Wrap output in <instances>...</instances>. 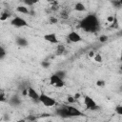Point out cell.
Listing matches in <instances>:
<instances>
[{
    "instance_id": "obj_1",
    "label": "cell",
    "mask_w": 122,
    "mask_h": 122,
    "mask_svg": "<svg viewBox=\"0 0 122 122\" xmlns=\"http://www.w3.org/2000/svg\"><path fill=\"white\" fill-rule=\"evenodd\" d=\"M80 28L87 32H95L99 30L100 25L95 14H89L80 22Z\"/></svg>"
},
{
    "instance_id": "obj_2",
    "label": "cell",
    "mask_w": 122,
    "mask_h": 122,
    "mask_svg": "<svg viewBox=\"0 0 122 122\" xmlns=\"http://www.w3.org/2000/svg\"><path fill=\"white\" fill-rule=\"evenodd\" d=\"M38 101L41 102V103H42L44 106H46V107H52V106H54L55 103H56L55 100H54L52 97L49 96L48 94H46V93H44V92H40V93H39Z\"/></svg>"
},
{
    "instance_id": "obj_3",
    "label": "cell",
    "mask_w": 122,
    "mask_h": 122,
    "mask_svg": "<svg viewBox=\"0 0 122 122\" xmlns=\"http://www.w3.org/2000/svg\"><path fill=\"white\" fill-rule=\"evenodd\" d=\"M84 104L86 106V109H88L90 111H95V110L98 109V106H97L96 102L92 97H90L89 95L84 96Z\"/></svg>"
},
{
    "instance_id": "obj_4",
    "label": "cell",
    "mask_w": 122,
    "mask_h": 122,
    "mask_svg": "<svg viewBox=\"0 0 122 122\" xmlns=\"http://www.w3.org/2000/svg\"><path fill=\"white\" fill-rule=\"evenodd\" d=\"M50 84L54 86V87H56V88H61V87H63L65 85L64 80L62 78L58 77L55 73L51 75V77H50Z\"/></svg>"
},
{
    "instance_id": "obj_5",
    "label": "cell",
    "mask_w": 122,
    "mask_h": 122,
    "mask_svg": "<svg viewBox=\"0 0 122 122\" xmlns=\"http://www.w3.org/2000/svg\"><path fill=\"white\" fill-rule=\"evenodd\" d=\"M10 24H11L12 26L16 27V28H21V27H28V26H29L28 22H27L25 19L21 18V17H14V18H13V19L10 21Z\"/></svg>"
},
{
    "instance_id": "obj_6",
    "label": "cell",
    "mask_w": 122,
    "mask_h": 122,
    "mask_svg": "<svg viewBox=\"0 0 122 122\" xmlns=\"http://www.w3.org/2000/svg\"><path fill=\"white\" fill-rule=\"evenodd\" d=\"M68 40L72 42V43H77V42H80L82 41V37L80 36V34L76 31H71L69 34H68Z\"/></svg>"
},
{
    "instance_id": "obj_7",
    "label": "cell",
    "mask_w": 122,
    "mask_h": 122,
    "mask_svg": "<svg viewBox=\"0 0 122 122\" xmlns=\"http://www.w3.org/2000/svg\"><path fill=\"white\" fill-rule=\"evenodd\" d=\"M69 113H70V117L71 116H81L83 115L82 112H80L78 109H76L75 107H72V106H66Z\"/></svg>"
},
{
    "instance_id": "obj_8",
    "label": "cell",
    "mask_w": 122,
    "mask_h": 122,
    "mask_svg": "<svg viewBox=\"0 0 122 122\" xmlns=\"http://www.w3.org/2000/svg\"><path fill=\"white\" fill-rule=\"evenodd\" d=\"M44 39L50 43H52V44H58L59 43V40H58L55 33H47L44 35Z\"/></svg>"
},
{
    "instance_id": "obj_9",
    "label": "cell",
    "mask_w": 122,
    "mask_h": 122,
    "mask_svg": "<svg viewBox=\"0 0 122 122\" xmlns=\"http://www.w3.org/2000/svg\"><path fill=\"white\" fill-rule=\"evenodd\" d=\"M56 114L59 115V116H61V117H63V118H68V117H70V113H69V112H68L66 106H63V107H61V108H58V109L56 110Z\"/></svg>"
},
{
    "instance_id": "obj_10",
    "label": "cell",
    "mask_w": 122,
    "mask_h": 122,
    "mask_svg": "<svg viewBox=\"0 0 122 122\" xmlns=\"http://www.w3.org/2000/svg\"><path fill=\"white\" fill-rule=\"evenodd\" d=\"M27 91H28V95L34 101H38V97H39V93L31 87H28L27 88Z\"/></svg>"
},
{
    "instance_id": "obj_11",
    "label": "cell",
    "mask_w": 122,
    "mask_h": 122,
    "mask_svg": "<svg viewBox=\"0 0 122 122\" xmlns=\"http://www.w3.org/2000/svg\"><path fill=\"white\" fill-rule=\"evenodd\" d=\"M9 102H10V104L11 105V106H13V107H17V106H19L20 104H21V99H20V97L17 95V94H15V95H13V96H11L10 97V99L9 100Z\"/></svg>"
},
{
    "instance_id": "obj_12",
    "label": "cell",
    "mask_w": 122,
    "mask_h": 122,
    "mask_svg": "<svg viewBox=\"0 0 122 122\" xmlns=\"http://www.w3.org/2000/svg\"><path fill=\"white\" fill-rule=\"evenodd\" d=\"M16 44L20 47H26V46H28V40L24 37H17L16 38Z\"/></svg>"
},
{
    "instance_id": "obj_13",
    "label": "cell",
    "mask_w": 122,
    "mask_h": 122,
    "mask_svg": "<svg viewBox=\"0 0 122 122\" xmlns=\"http://www.w3.org/2000/svg\"><path fill=\"white\" fill-rule=\"evenodd\" d=\"M74 10H77V11H85V10H86V7H85L84 4L78 2V3L75 4V6H74Z\"/></svg>"
},
{
    "instance_id": "obj_14",
    "label": "cell",
    "mask_w": 122,
    "mask_h": 122,
    "mask_svg": "<svg viewBox=\"0 0 122 122\" xmlns=\"http://www.w3.org/2000/svg\"><path fill=\"white\" fill-rule=\"evenodd\" d=\"M16 10H17L18 12H21V13H24V14H28L29 13V10L25 6H18Z\"/></svg>"
},
{
    "instance_id": "obj_15",
    "label": "cell",
    "mask_w": 122,
    "mask_h": 122,
    "mask_svg": "<svg viewBox=\"0 0 122 122\" xmlns=\"http://www.w3.org/2000/svg\"><path fill=\"white\" fill-rule=\"evenodd\" d=\"M64 52H65V46L59 44V45L57 46V49H56V54L60 55V54H62V53H64Z\"/></svg>"
},
{
    "instance_id": "obj_16",
    "label": "cell",
    "mask_w": 122,
    "mask_h": 122,
    "mask_svg": "<svg viewBox=\"0 0 122 122\" xmlns=\"http://www.w3.org/2000/svg\"><path fill=\"white\" fill-rule=\"evenodd\" d=\"M10 16V13H9V12L4 11V12L0 15V20H1V21H5V20H6V19H8Z\"/></svg>"
},
{
    "instance_id": "obj_17",
    "label": "cell",
    "mask_w": 122,
    "mask_h": 122,
    "mask_svg": "<svg viewBox=\"0 0 122 122\" xmlns=\"http://www.w3.org/2000/svg\"><path fill=\"white\" fill-rule=\"evenodd\" d=\"M6 100H7V98L5 95V92L2 89H0V102H5Z\"/></svg>"
},
{
    "instance_id": "obj_18",
    "label": "cell",
    "mask_w": 122,
    "mask_h": 122,
    "mask_svg": "<svg viewBox=\"0 0 122 122\" xmlns=\"http://www.w3.org/2000/svg\"><path fill=\"white\" fill-rule=\"evenodd\" d=\"M55 74H56L58 77H60V78H62V79H64V78H65V76H66V71H56V72H55Z\"/></svg>"
},
{
    "instance_id": "obj_19",
    "label": "cell",
    "mask_w": 122,
    "mask_h": 122,
    "mask_svg": "<svg viewBox=\"0 0 122 122\" xmlns=\"http://www.w3.org/2000/svg\"><path fill=\"white\" fill-rule=\"evenodd\" d=\"M24 2L28 6H33L34 4L38 3V0H24Z\"/></svg>"
},
{
    "instance_id": "obj_20",
    "label": "cell",
    "mask_w": 122,
    "mask_h": 122,
    "mask_svg": "<svg viewBox=\"0 0 122 122\" xmlns=\"http://www.w3.org/2000/svg\"><path fill=\"white\" fill-rule=\"evenodd\" d=\"M112 5L115 7V8H117V9H119L120 7H121V0H112Z\"/></svg>"
},
{
    "instance_id": "obj_21",
    "label": "cell",
    "mask_w": 122,
    "mask_h": 122,
    "mask_svg": "<svg viewBox=\"0 0 122 122\" xmlns=\"http://www.w3.org/2000/svg\"><path fill=\"white\" fill-rule=\"evenodd\" d=\"M107 40H108V36H107V35H100V36H99V42L104 43V42H106Z\"/></svg>"
},
{
    "instance_id": "obj_22",
    "label": "cell",
    "mask_w": 122,
    "mask_h": 122,
    "mask_svg": "<svg viewBox=\"0 0 122 122\" xmlns=\"http://www.w3.org/2000/svg\"><path fill=\"white\" fill-rule=\"evenodd\" d=\"M94 60L96 62H102V56L99 54V53H96L95 56H94Z\"/></svg>"
},
{
    "instance_id": "obj_23",
    "label": "cell",
    "mask_w": 122,
    "mask_h": 122,
    "mask_svg": "<svg viewBox=\"0 0 122 122\" xmlns=\"http://www.w3.org/2000/svg\"><path fill=\"white\" fill-rule=\"evenodd\" d=\"M50 62L49 61H42L41 62V66L43 67V68H49L50 67Z\"/></svg>"
},
{
    "instance_id": "obj_24",
    "label": "cell",
    "mask_w": 122,
    "mask_h": 122,
    "mask_svg": "<svg viewBox=\"0 0 122 122\" xmlns=\"http://www.w3.org/2000/svg\"><path fill=\"white\" fill-rule=\"evenodd\" d=\"M115 112L118 113V114H122V107L120 106V105H118V106H116V108H115Z\"/></svg>"
},
{
    "instance_id": "obj_25",
    "label": "cell",
    "mask_w": 122,
    "mask_h": 122,
    "mask_svg": "<svg viewBox=\"0 0 122 122\" xmlns=\"http://www.w3.org/2000/svg\"><path fill=\"white\" fill-rule=\"evenodd\" d=\"M67 100H68V102H69V103H74L76 99H75L73 96H68Z\"/></svg>"
},
{
    "instance_id": "obj_26",
    "label": "cell",
    "mask_w": 122,
    "mask_h": 122,
    "mask_svg": "<svg viewBox=\"0 0 122 122\" xmlns=\"http://www.w3.org/2000/svg\"><path fill=\"white\" fill-rule=\"evenodd\" d=\"M58 22V19L57 18H55V17H51L50 18V23H51V24H56Z\"/></svg>"
},
{
    "instance_id": "obj_27",
    "label": "cell",
    "mask_w": 122,
    "mask_h": 122,
    "mask_svg": "<svg viewBox=\"0 0 122 122\" xmlns=\"http://www.w3.org/2000/svg\"><path fill=\"white\" fill-rule=\"evenodd\" d=\"M96 85H97L98 87H103V86L105 85V81H103V80H98V81H96Z\"/></svg>"
},
{
    "instance_id": "obj_28",
    "label": "cell",
    "mask_w": 122,
    "mask_h": 122,
    "mask_svg": "<svg viewBox=\"0 0 122 122\" xmlns=\"http://www.w3.org/2000/svg\"><path fill=\"white\" fill-rule=\"evenodd\" d=\"M5 55H6V52H0V60L3 59L5 57Z\"/></svg>"
},
{
    "instance_id": "obj_29",
    "label": "cell",
    "mask_w": 122,
    "mask_h": 122,
    "mask_svg": "<svg viewBox=\"0 0 122 122\" xmlns=\"http://www.w3.org/2000/svg\"><path fill=\"white\" fill-rule=\"evenodd\" d=\"M36 119V117H34V116H31V115H30L29 117H28V120H35Z\"/></svg>"
},
{
    "instance_id": "obj_30",
    "label": "cell",
    "mask_w": 122,
    "mask_h": 122,
    "mask_svg": "<svg viewBox=\"0 0 122 122\" xmlns=\"http://www.w3.org/2000/svg\"><path fill=\"white\" fill-rule=\"evenodd\" d=\"M89 56H90V57H93V56H94V52H93L92 51H90V52H89Z\"/></svg>"
},
{
    "instance_id": "obj_31",
    "label": "cell",
    "mask_w": 122,
    "mask_h": 122,
    "mask_svg": "<svg viewBox=\"0 0 122 122\" xmlns=\"http://www.w3.org/2000/svg\"><path fill=\"white\" fill-rule=\"evenodd\" d=\"M113 19H114V18H113V17H112V16L108 17V21H109V22H112V21H113Z\"/></svg>"
},
{
    "instance_id": "obj_32",
    "label": "cell",
    "mask_w": 122,
    "mask_h": 122,
    "mask_svg": "<svg viewBox=\"0 0 122 122\" xmlns=\"http://www.w3.org/2000/svg\"><path fill=\"white\" fill-rule=\"evenodd\" d=\"M0 52H6L5 50H4V48H2L1 46H0Z\"/></svg>"
},
{
    "instance_id": "obj_33",
    "label": "cell",
    "mask_w": 122,
    "mask_h": 122,
    "mask_svg": "<svg viewBox=\"0 0 122 122\" xmlns=\"http://www.w3.org/2000/svg\"><path fill=\"white\" fill-rule=\"evenodd\" d=\"M79 96H80V94H79V93H77V94H75L73 97H74L75 99H77V98H79Z\"/></svg>"
},
{
    "instance_id": "obj_34",
    "label": "cell",
    "mask_w": 122,
    "mask_h": 122,
    "mask_svg": "<svg viewBox=\"0 0 122 122\" xmlns=\"http://www.w3.org/2000/svg\"><path fill=\"white\" fill-rule=\"evenodd\" d=\"M49 2H54V0H48Z\"/></svg>"
},
{
    "instance_id": "obj_35",
    "label": "cell",
    "mask_w": 122,
    "mask_h": 122,
    "mask_svg": "<svg viewBox=\"0 0 122 122\" xmlns=\"http://www.w3.org/2000/svg\"><path fill=\"white\" fill-rule=\"evenodd\" d=\"M18 1H23V0H18Z\"/></svg>"
}]
</instances>
